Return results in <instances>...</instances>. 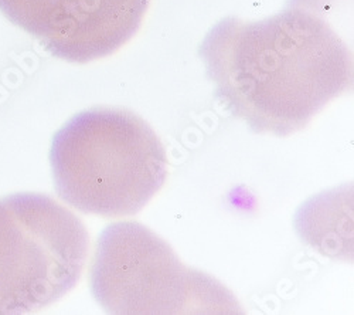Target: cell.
I'll return each mask as SVG.
<instances>
[{"instance_id":"cell-1","label":"cell","mask_w":354,"mask_h":315,"mask_svg":"<svg viewBox=\"0 0 354 315\" xmlns=\"http://www.w3.org/2000/svg\"><path fill=\"white\" fill-rule=\"evenodd\" d=\"M347 2L289 0L265 20L217 23L200 46L217 100L258 134L305 128L351 85Z\"/></svg>"},{"instance_id":"cell-2","label":"cell","mask_w":354,"mask_h":315,"mask_svg":"<svg viewBox=\"0 0 354 315\" xmlns=\"http://www.w3.org/2000/svg\"><path fill=\"white\" fill-rule=\"evenodd\" d=\"M50 163L60 199L102 217L136 215L167 175L159 136L124 108L95 107L77 114L55 132Z\"/></svg>"},{"instance_id":"cell-3","label":"cell","mask_w":354,"mask_h":315,"mask_svg":"<svg viewBox=\"0 0 354 315\" xmlns=\"http://www.w3.org/2000/svg\"><path fill=\"white\" fill-rule=\"evenodd\" d=\"M91 290L109 314H234L232 294L186 267L169 244L136 222L112 223L98 237Z\"/></svg>"},{"instance_id":"cell-4","label":"cell","mask_w":354,"mask_h":315,"mask_svg":"<svg viewBox=\"0 0 354 315\" xmlns=\"http://www.w3.org/2000/svg\"><path fill=\"white\" fill-rule=\"evenodd\" d=\"M86 255L85 226L54 199H0V315L36 311L67 294Z\"/></svg>"},{"instance_id":"cell-5","label":"cell","mask_w":354,"mask_h":315,"mask_svg":"<svg viewBox=\"0 0 354 315\" xmlns=\"http://www.w3.org/2000/svg\"><path fill=\"white\" fill-rule=\"evenodd\" d=\"M149 0H0V12L70 63L104 59L129 42Z\"/></svg>"}]
</instances>
